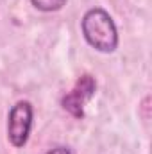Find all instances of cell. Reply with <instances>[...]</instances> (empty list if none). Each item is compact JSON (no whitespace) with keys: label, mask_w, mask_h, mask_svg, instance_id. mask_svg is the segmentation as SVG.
<instances>
[{"label":"cell","mask_w":152,"mask_h":154,"mask_svg":"<svg viewBox=\"0 0 152 154\" xmlns=\"http://www.w3.org/2000/svg\"><path fill=\"white\" fill-rule=\"evenodd\" d=\"M32 127V106L27 100L16 102L11 111H9V120H7V138L14 147H23L29 140Z\"/></svg>","instance_id":"2"},{"label":"cell","mask_w":152,"mask_h":154,"mask_svg":"<svg viewBox=\"0 0 152 154\" xmlns=\"http://www.w3.org/2000/svg\"><path fill=\"white\" fill-rule=\"evenodd\" d=\"M81 29L84 39L88 41V45H91L95 50L109 54L116 50L118 47V31L114 25L113 18L109 16L108 11H104L102 7H91L84 13L82 22H81Z\"/></svg>","instance_id":"1"},{"label":"cell","mask_w":152,"mask_h":154,"mask_svg":"<svg viewBox=\"0 0 152 154\" xmlns=\"http://www.w3.org/2000/svg\"><path fill=\"white\" fill-rule=\"evenodd\" d=\"M31 4L39 11L52 13V11H59L66 4V0H31Z\"/></svg>","instance_id":"4"},{"label":"cell","mask_w":152,"mask_h":154,"mask_svg":"<svg viewBox=\"0 0 152 154\" xmlns=\"http://www.w3.org/2000/svg\"><path fill=\"white\" fill-rule=\"evenodd\" d=\"M95 90H97L95 79L91 75H88V74H84V75H81L77 79L75 86L63 97L61 104L72 116L82 118L84 116V106L95 95Z\"/></svg>","instance_id":"3"},{"label":"cell","mask_w":152,"mask_h":154,"mask_svg":"<svg viewBox=\"0 0 152 154\" xmlns=\"http://www.w3.org/2000/svg\"><path fill=\"white\" fill-rule=\"evenodd\" d=\"M47 154H72V151L66 147H56V149H50Z\"/></svg>","instance_id":"5"}]
</instances>
